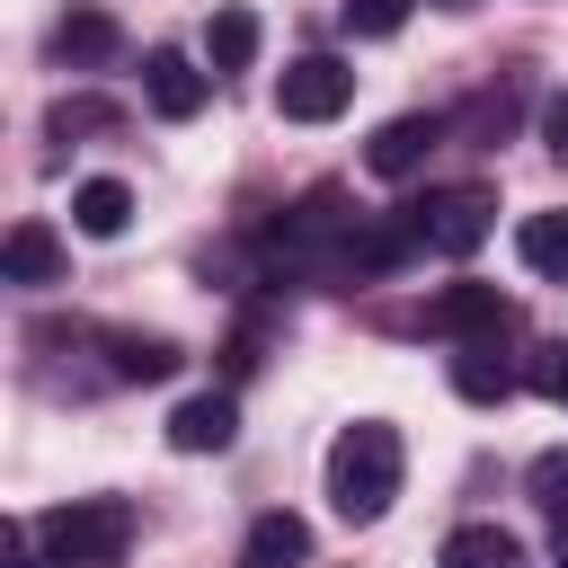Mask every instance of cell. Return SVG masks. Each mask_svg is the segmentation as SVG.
Instances as JSON below:
<instances>
[{
  "mask_svg": "<svg viewBox=\"0 0 568 568\" xmlns=\"http://www.w3.org/2000/svg\"><path fill=\"white\" fill-rule=\"evenodd\" d=\"M399 470H408V453H399V426H382V417H355V426L328 444V506H337L346 524H373V515H390V497H399Z\"/></svg>",
  "mask_w": 568,
  "mask_h": 568,
  "instance_id": "cell-1",
  "label": "cell"
},
{
  "mask_svg": "<svg viewBox=\"0 0 568 568\" xmlns=\"http://www.w3.org/2000/svg\"><path fill=\"white\" fill-rule=\"evenodd\" d=\"M36 541H44L62 568H115V559L133 550V506H124V497H62V506L36 524Z\"/></svg>",
  "mask_w": 568,
  "mask_h": 568,
  "instance_id": "cell-2",
  "label": "cell"
},
{
  "mask_svg": "<svg viewBox=\"0 0 568 568\" xmlns=\"http://www.w3.org/2000/svg\"><path fill=\"white\" fill-rule=\"evenodd\" d=\"M399 222H408L417 248H435V257H470V248L497 231V195H488V186H444V195H417Z\"/></svg>",
  "mask_w": 568,
  "mask_h": 568,
  "instance_id": "cell-3",
  "label": "cell"
},
{
  "mask_svg": "<svg viewBox=\"0 0 568 568\" xmlns=\"http://www.w3.org/2000/svg\"><path fill=\"white\" fill-rule=\"evenodd\" d=\"M346 98H355V71H346L337 53H302V62L275 80V115H293V124H328Z\"/></svg>",
  "mask_w": 568,
  "mask_h": 568,
  "instance_id": "cell-4",
  "label": "cell"
},
{
  "mask_svg": "<svg viewBox=\"0 0 568 568\" xmlns=\"http://www.w3.org/2000/svg\"><path fill=\"white\" fill-rule=\"evenodd\" d=\"M426 328L453 337V346H470V337H506V328H515V302H506L497 284H444V293L426 302Z\"/></svg>",
  "mask_w": 568,
  "mask_h": 568,
  "instance_id": "cell-5",
  "label": "cell"
},
{
  "mask_svg": "<svg viewBox=\"0 0 568 568\" xmlns=\"http://www.w3.org/2000/svg\"><path fill=\"white\" fill-rule=\"evenodd\" d=\"M142 98H151V115H169V124H186V115H204V98H213V71H195L186 53H142Z\"/></svg>",
  "mask_w": 568,
  "mask_h": 568,
  "instance_id": "cell-6",
  "label": "cell"
},
{
  "mask_svg": "<svg viewBox=\"0 0 568 568\" xmlns=\"http://www.w3.org/2000/svg\"><path fill=\"white\" fill-rule=\"evenodd\" d=\"M231 435H240V399L231 390H195V399L169 408V453H231Z\"/></svg>",
  "mask_w": 568,
  "mask_h": 568,
  "instance_id": "cell-7",
  "label": "cell"
},
{
  "mask_svg": "<svg viewBox=\"0 0 568 568\" xmlns=\"http://www.w3.org/2000/svg\"><path fill=\"white\" fill-rule=\"evenodd\" d=\"M435 142H444V124H435V115H390V124L364 142V169H373V178H417Z\"/></svg>",
  "mask_w": 568,
  "mask_h": 568,
  "instance_id": "cell-8",
  "label": "cell"
},
{
  "mask_svg": "<svg viewBox=\"0 0 568 568\" xmlns=\"http://www.w3.org/2000/svg\"><path fill=\"white\" fill-rule=\"evenodd\" d=\"M0 275H9V284H62V275H71V248H62L44 222H9V240H0Z\"/></svg>",
  "mask_w": 568,
  "mask_h": 568,
  "instance_id": "cell-9",
  "label": "cell"
},
{
  "mask_svg": "<svg viewBox=\"0 0 568 568\" xmlns=\"http://www.w3.org/2000/svg\"><path fill=\"white\" fill-rule=\"evenodd\" d=\"M515 382H524V373L506 364V337H470V346H453V390H462V399L497 408V399H506Z\"/></svg>",
  "mask_w": 568,
  "mask_h": 568,
  "instance_id": "cell-10",
  "label": "cell"
},
{
  "mask_svg": "<svg viewBox=\"0 0 568 568\" xmlns=\"http://www.w3.org/2000/svg\"><path fill=\"white\" fill-rule=\"evenodd\" d=\"M435 568H532V559H524V541L506 524H462V532H444Z\"/></svg>",
  "mask_w": 568,
  "mask_h": 568,
  "instance_id": "cell-11",
  "label": "cell"
},
{
  "mask_svg": "<svg viewBox=\"0 0 568 568\" xmlns=\"http://www.w3.org/2000/svg\"><path fill=\"white\" fill-rule=\"evenodd\" d=\"M204 62H213V80H231V71H248L257 62V9H213L204 18Z\"/></svg>",
  "mask_w": 568,
  "mask_h": 568,
  "instance_id": "cell-12",
  "label": "cell"
},
{
  "mask_svg": "<svg viewBox=\"0 0 568 568\" xmlns=\"http://www.w3.org/2000/svg\"><path fill=\"white\" fill-rule=\"evenodd\" d=\"M71 222H80L89 240H124V222H133V186H124V178H80V186H71Z\"/></svg>",
  "mask_w": 568,
  "mask_h": 568,
  "instance_id": "cell-13",
  "label": "cell"
},
{
  "mask_svg": "<svg viewBox=\"0 0 568 568\" xmlns=\"http://www.w3.org/2000/svg\"><path fill=\"white\" fill-rule=\"evenodd\" d=\"M115 44H124V36H115V18H106V9H89V0H80V9H71V18L53 27V53H62L71 71H89V62H106Z\"/></svg>",
  "mask_w": 568,
  "mask_h": 568,
  "instance_id": "cell-14",
  "label": "cell"
},
{
  "mask_svg": "<svg viewBox=\"0 0 568 568\" xmlns=\"http://www.w3.org/2000/svg\"><path fill=\"white\" fill-rule=\"evenodd\" d=\"M515 257L550 284H568V213H524L515 222Z\"/></svg>",
  "mask_w": 568,
  "mask_h": 568,
  "instance_id": "cell-15",
  "label": "cell"
},
{
  "mask_svg": "<svg viewBox=\"0 0 568 568\" xmlns=\"http://www.w3.org/2000/svg\"><path fill=\"white\" fill-rule=\"evenodd\" d=\"M311 559V524L302 515H257L248 524V568H293Z\"/></svg>",
  "mask_w": 568,
  "mask_h": 568,
  "instance_id": "cell-16",
  "label": "cell"
},
{
  "mask_svg": "<svg viewBox=\"0 0 568 568\" xmlns=\"http://www.w3.org/2000/svg\"><path fill=\"white\" fill-rule=\"evenodd\" d=\"M106 346H115V382H169L178 373L169 337H106Z\"/></svg>",
  "mask_w": 568,
  "mask_h": 568,
  "instance_id": "cell-17",
  "label": "cell"
},
{
  "mask_svg": "<svg viewBox=\"0 0 568 568\" xmlns=\"http://www.w3.org/2000/svg\"><path fill=\"white\" fill-rule=\"evenodd\" d=\"M524 488H532V506H541V515H559V524H568V444H550V453L524 470Z\"/></svg>",
  "mask_w": 568,
  "mask_h": 568,
  "instance_id": "cell-18",
  "label": "cell"
},
{
  "mask_svg": "<svg viewBox=\"0 0 568 568\" xmlns=\"http://www.w3.org/2000/svg\"><path fill=\"white\" fill-rule=\"evenodd\" d=\"M115 124H124V115H115L106 98H62V106H53V142H71V133H115Z\"/></svg>",
  "mask_w": 568,
  "mask_h": 568,
  "instance_id": "cell-19",
  "label": "cell"
},
{
  "mask_svg": "<svg viewBox=\"0 0 568 568\" xmlns=\"http://www.w3.org/2000/svg\"><path fill=\"white\" fill-rule=\"evenodd\" d=\"M524 382L550 399V408H568V337H550V346H532V364H524Z\"/></svg>",
  "mask_w": 568,
  "mask_h": 568,
  "instance_id": "cell-20",
  "label": "cell"
},
{
  "mask_svg": "<svg viewBox=\"0 0 568 568\" xmlns=\"http://www.w3.org/2000/svg\"><path fill=\"white\" fill-rule=\"evenodd\" d=\"M337 9H346V27H355V36H390V27L408 18V0H337Z\"/></svg>",
  "mask_w": 568,
  "mask_h": 568,
  "instance_id": "cell-21",
  "label": "cell"
},
{
  "mask_svg": "<svg viewBox=\"0 0 568 568\" xmlns=\"http://www.w3.org/2000/svg\"><path fill=\"white\" fill-rule=\"evenodd\" d=\"M0 568H62V559H53V550L36 559V550H27V524H9V532H0Z\"/></svg>",
  "mask_w": 568,
  "mask_h": 568,
  "instance_id": "cell-22",
  "label": "cell"
},
{
  "mask_svg": "<svg viewBox=\"0 0 568 568\" xmlns=\"http://www.w3.org/2000/svg\"><path fill=\"white\" fill-rule=\"evenodd\" d=\"M541 142L568 160V89H550V98H541Z\"/></svg>",
  "mask_w": 568,
  "mask_h": 568,
  "instance_id": "cell-23",
  "label": "cell"
},
{
  "mask_svg": "<svg viewBox=\"0 0 568 568\" xmlns=\"http://www.w3.org/2000/svg\"><path fill=\"white\" fill-rule=\"evenodd\" d=\"M550 568H568V524H559V541H550Z\"/></svg>",
  "mask_w": 568,
  "mask_h": 568,
  "instance_id": "cell-24",
  "label": "cell"
}]
</instances>
